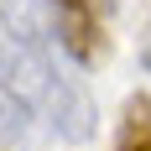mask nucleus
<instances>
[{
    "mask_svg": "<svg viewBox=\"0 0 151 151\" xmlns=\"http://www.w3.org/2000/svg\"><path fill=\"white\" fill-rule=\"evenodd\" d=\"M115 151H151V99H146V94H136V99L125 104Z\"/></svg>",
    "mask_w": 151,
    "mask_h": 151,
    "instance_id": "20e7f679",
    "label": "nucleus"
},
{
    "mask_svg": "<svg viewBox=\"0 0 151 151\" xmlns=\"http://www.w3.org/2000/svg\"><path fill=\"white\" fill-rule=\"evenodd\" d=\"M141 68L151 73V21H146V37H141Z\"/></svg>",
    "mask_w": 151,
    "mask_h": 151,
    "instance_id": "423d86ee",
    "label": "nucleus"
},
{
    "mask_svg": "<svg viewBox=\"0 0 151 151\" xmlns=\"http://www.w3.org/2000/svg\"><path fill=\"white\" fill-rule=\"evenodd\" d=\"M31 120H37L31 104L16 89L0 83V146H26V141H31Z\"/></svg>",
    "mask_w": 151,
    "mask_h": 151,
    "instance_id": "7ed1b4c3",
    "label": "nucleus"
},
{
    "mask_svg": "<svg viewBox=\"0 0 151 151\" xmlns=\"http://www.w3.org/2000/svg\"><path fill=\"white\" fill-rule=\"evenodd\" d=\"M73 5H89V11H99V16H109L115 5H120V0H73Z\"/></svg>",
    "mask_w": 151,
    "mask_h": 151,
    "instance_id": "39448f33",
    "label": "nucleus"
},
{
    "mask_svg": "<svg viewBox=\"0 0 151 151\" xmlns=\"http://www.w3.org/2000/svg\"><path fill=\"white\" fill-rule=\"evenodd\" d=\"M0 83L21 94V99L31 104V115L47 120V130H52L58 141L83 146V141L94 136V125H99L89 89H83L78 78L63 73L58 58H47V52H37V47L16 42V37H5V31H0Z\"/></svg>",
    "mask_w": 151,
    "mask_h": 151,
    "instance_id": "f257e3e1",
    "label": "nucleus"
},
{
    "mask_svg": "<svg viewBox=\"0 0 151 151\" xmlns=\"http://www.w3.org/2000/svg\"><path fill=\"white\" fill-rule=\"evenodd\" d=\"M0 31L37 47L47 58H63V0H0Z\"/></svg>",
    "mask_w": 151,
    "mask_h": 151,
    "instance_id": "f03ea898",
    "label": "nucleus"
}]
</instances>
